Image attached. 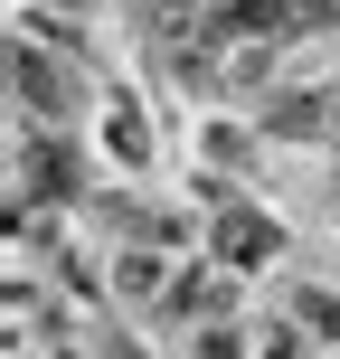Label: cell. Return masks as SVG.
<instances>
[{
    "mask_svg": "<svg viewBox=\"0 0 340 359\" xmlns=\"http://www.w3.org/2000/svg\"><path fill=\"white\" fill-rule=\"evenodd\" d=\"M265 359H312V331H293V322L265 331Z\"/></svg>",
    "mask_w": 340,
    "mask_h": 359,
    "instance_id": "8",
    "label": "cell"
},
{
    "mask_svg": "<svg viewBox=\"0 0 340 359\" xmlns=\"http://www.w3.org/2000/svg\"><path fill=\"white\" fill-rule=\"evenodd\" d=\"M208 208H217V227H208V255H217V265H265V255L274 246H284V236H274V217L265 208H246V198H227V189H208Z\"/></svg>",
    "mask_w": 340,
    "mask_h": 359,
    "instance_id": "1",
    "label": "cell"
},
{
    "mask_svg": "<svg viewBox=\"0 0 340 359\" xmlns=\"http://www.w3.org/2000/svg\"><path fill=\"white\" fill-rule=\"evenodd\" d=\"M161 312L170 322H217V312H227V265H217V255L208 265H179V284L161 293Z\"/></svg>",
    "mask_w": 340,
    "mask_h": 359,
    "instance_id": "2",
    "label": "cell"
},
{
    "mask_svg": "<svg viewBox=\"0 0 340 359\" xmlns=\"http://www.w3.org/2000/svg\"><path fill=\"white\" fill-rule=\"evenodd\" d=\"M293 322H303L312 341H340V293H312L303 284V293H293Z\"/></svg>",
    "mask_w": 340,
    "mask_h": 359,
    "instance_id": "6",
    "label": "cell"
},
{
    "mask_svg": "<svg viewBox=\"0 0 340 359\" xmlns=\"http://www.w3.org/2000/svg\"><path fill=\"white\" fill-rule=\"evenodd\" d=\"M331 95H265V133H274V142H322V133H331Z\"/></svg>",
    "mask_w": 340,
    "mask_h": 359,
    "instance_id": "3",
    "label": "cell"
},
{
    "mask_svg": "<svg viewBox=\"0 0 340 359\" xmlns=\"http://www.w3.org/2000/svg\"><path fill=\"white\" fill-rule=\"evenodd\" d=\"M104 151H114V161H123V170H142V161H151V133H142V114H132L123 95H114V104H104Z\"/></svg>",
    "mask_w": 340,
    "mask_h": 359,
    "instance_id": "5",
    "label": "cell"
},
{
    "mask_svg": "<svg viewBox=\"0 0 340 359\" xmlns=\"http://www.w3.org/2000/svg\"><path fill=\"white\" fill-rule=\"evenodd\" d=\"M189 359H246V341H236L227 322H208V331H198V341H189Z\"/></svg>",
    "mask_w": 340,
    "mask_h": 359,
    "instance_id": "7",
    "label": "cell"
},
{
    "mask_svg": "<svg viewBox=\"0 0 340 359\" xmlns=\"http://www.w3.org/2000/svg\"><path fill=\"white\" fill-rule=\"evenodd\" d=\"M293 10H303V29H331V19H340V0H293Z\"/></svg>",
    "mask_w": 340,
    "mask_h": 359,
    "instance_id": "9",
    "label": "cell"
},
{
    "mask_svg": "<svg viewBox=\"0 0 340 359\" xmlns=\"http://www.w3.org/2000/svg\"><path fill=\"white\" fill-rule=\"evenodd\" d=\"M161 255L151 246H114V303H161Z\"/></svg>",
    "mask_w": 340,
    "mask_h": 359,
    "instance_id": "4",
    "label": "cell"
}]
</instances>
